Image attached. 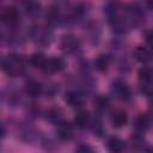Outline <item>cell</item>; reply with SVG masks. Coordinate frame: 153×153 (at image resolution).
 I'll use <instances>...</instances> for the list:
<instances>
[{
    "label": "cell",
    "mask_w": 153,
    "mask_h": 153,
    "mask_svg": "<svg viewBox=\"0 0 153 153\" xmlns=\"http://www.w3.org/2000/svg\"><path fill=\"white\" fill-rule=\"evenodd\" d=\"M2 68L4 71L12 76H16L18 74H20L24 68H25V63L24 60L18 56V55H10L2 63Z\"/></svg>",
    "instance_id": "1"
},
{
    "label": "cell",
    "mask_w": 153,
    "mask_h": 153,
    "mask_svg": "<svg viewBox=\"0 0 153 153\" xmlns=\"http://www.w3.org/2000/svg\"><path fill=\"white\" fill-rule=\"evenodd\" d=\"M65 60L61 59V57H53V59H47L43 67L41 68L44 73H56V72H60L65 67Z\"/></svg>",
    "instance_id": "2"
},
{
    "label": "cell",
    "mask_w": 153,
    "mask_h": 153,
    "mask_svg": "<svg viewBox=\"0 0 153 153\" xmlns=\"http://www.w3.org/2000/svg\"><path fill=\"white\" fill-rule=\"evenodd\" d=\"M79 48V41L72 35L63 36L61 39V49L67 53H72Z\"/></svg>",
    "instance_id": "3"
},
{
    "label": "cell",
    "mask_w": 153,
    "mask_h": 153,
    "mask_svg": "<svg viewBox=\"0 0 153 153\" xmlns=\"http://www.w3.org/2000/svg\"><path fill=\"white\" fill-rule=\"evenodd\" d=\"M57 135L62 140H69L73 136V126L69 122L61 121L57 127Z\"/></svg>",
    "instance_id": "4"
},
{
    "label": "cell",
    "mask_w": 153,
    "mask_h": 153,
    "mask_svg": "<svg viewBox=\"0 0 153 153\" xmlns=\"http://www.w3.org/2000/svg\"><path fill=\"white\" fill-rule=\"evenodd\" d=\"M128 122V116L124 111L117 110L111 115V123L115 128H122Z\"/></svg>",
    "instance_id": "5"
},
{
    "label": "cell",
    "mask_w": 153,
    "mask_h": 153,
    "mask_svg": "<svg viewBox=\"0 0 153 153\" xmlns=\"http://www.w3.org/2000/svg\"><path fill=\"white\" fill-rule=\"evenodd\" d=\"M65 100L67 102V104H69L71 106H74V108H79L82 105V96L78 92H74V91H69L65 94Z\"/></svg>",
    "instance_id": "6"
},
{
    "label": "cell",
    "mask_w": 153,
    "mask_h": 153,
    "mask_svg": "<svg viewBox=\"0 0 153 153\" xmlns=\"http://www.w3.org/2000/svg\"><path fill=\"white\" fill-rule=\"evenodd\" d=\"M114 90L118 96V98H121L122 100H127L131 97V91L124 82H116L114 85Z\"/></svg>",
    "instance_id": "7"
},
{
    "label": "cell",
    "mask_w": 153,
    "mask_h": 153,
    "mask_svg": "<svg viewBox=\"0 0 153 153\" xmlns=\"http://www.w3.org/2000/svg\"><path fill=\"white\" fill-rule=\"evenodd\" d=\"M2 20L7 24H16L19 19V13L14 7H7L2 12Z\"/></svg>",
    "instance_id": "8"
},
{
    "label": "cell",
    "mask_w": 153,
    "mask_h": 153,
    "mask_svg": "<svg viewBox=\"0 0 153 153\" xmlns=\"http://www.w3.org/2000/svg\"><path fill=\"white\" fill-rule=\"evenodd\" d=\"M124 147H126V142L117 136H112L108 140V148L110 152H114V153L122 152Z\"/></svg>",
    "instance_id": "9"
},
{
    "label": "cell",
    "mask_w": 153,
    "mask_h": 153,
    "mask_svg": "<svg viewBox=\"0 0 153 153\" xmlns=\"http://www.w3.org/2000/svg\"><path fill=\"white\" fill-rule=\"evenodd\" d=\"M42 91H43V86L41 85V82L36 80H31L26 85V93L31 97H38L42 93Z\"/></svg>",
    "instance_id": "10"
},
{
    "label": "cell",
    "mask_w": 153,
    "mask_h": 153,
    "mask_svg": "<svg viewBox=\"0 0 153 153\" xmlns=\"http://www.w3.org/2000/svg\"><path fill=\"white\" fill-rule=\"evenodd\" d=\"M110 62H111L110 56L103 54V55H99V56L96 59V61H94V67H96L99 72H105V71L109 68Z\"/></svg>",
    "instance_id": "11"
},
{
    "label": "cell",
    "mask_w": 153,
    "mask_h": 153,
    "mask_svg": "<svg viewBox=\"0 0 153 153\" xmlns=\"http://www.w3.org/2000/svg\"><path fill=\"white\" fill-rule=\"evenodd\" d=\"M134 56L137 61L140 62H147L149 59H151V53L147 48L145 47H137L135 50H134Z\"/></svg>",
    "instance_id": "12"
},
{
    "label": "cell",
    "mask_w": 153,
    "mask_h": 153,
    "mask_svg": "<svg viewBox=\"0 0 153 153\" xmlns=\"http://www.w3.org/2000/svg\"><path fill=\"white\" fill-rule=\"evenodd\" d=\"M93 104H94V108L97 111H105L110 105V99L106 96H98L94 99Z\"/></svg>",
    "instance_id": "13"
},
{
    "label": "cell",
    "mask_w": 153,
    "mask_h": 153,
    "mask_svg": "<svg viewBox=\"0 0 153 153\" xmlns=\"http://www.w3.org/2000/svg\"><path fill=\"white\" fill-rule=\"evenodd\" d=\"M74 122L78 127H85L90 122V115L85 110H79L74 117Z\"/></svg>",
    "instance_id": "14"
},
{
    "label": "cell",
    "mask_w": 153,
    "mask_h": 153,
    "mask_svg": "<svg viewBox=\"0 0 153 153\" xmlns=\"http://www.w3.org/2000/svg\"><path fill=\"white\" fill-rule=\"evenodd\" d=\"M47 117H48V120H49L50 122H53V123H57V124H59V123L62 121L63 115H62L61 109H59V108H53V109L48 110V112H47Z\"/></svg>",
    "instance_id": "15"
},
{
    "label": "cell",
    "mask_w": 153,
    "mask_h": 153,
    "mask_svg": "<svg viewBox=\"0 0 153 153\" xmlns=\"http://www.w3.org/2000/svg\"><path fill=\"white\" fill-rule=\"evenodd\" d=\"M135 127L139 130H146L149 127V116L147 114H141L135 118Z\"/></svg>",
    "instance_id": "16"
},
{
    "label": "cell",
    "mask_w": 153,
    "mask_h": 153,
    "mask_svg": "<svg viewBox=\"0 0 153 153\" xmlns=\"http://www.w3.org/2000/svg\"><path fill=\"white\" fill-rule=\"evenodd\" d=\"M24 7L26 10V12L31 16L37 14L41 10V5L36 1V0H25L24 1Z\"/></svg>",
    "instance_id": "17"
},
{
    "label": "cell",
    "mask_w": 153,
    "mask_h": 153,
    "mask_svg": "<svg viewBox=\"0 0 153 153\" xmlns=\"http://www.w3.org/2000/svg\"><path fill=\"white\" fill-rule=\"evenodd\" d=\"M45 56L42 53H36L30 57V63L36 68H42L45 62Z\"/></svg>",
    "instance_id": "18"
},
{
    "label": "cell",
    "mask_w": 153,
    "mask_h": 153,
    "mask_svg": "<svg viewBox=\"0 0 153 153\" xmlns=\"http://www.w3.org/2000/svg\"><path fill=\"white\" fill-rule=\"evenodd\" d=\"M152 79V71L148 67H142L139 71V80L141 84H146V82H151Z\"/></svg>",
    "instance_id": "19"
},
{
    "label": "cell",
    "mask_w": 153,
    "mask_h": 153,
    "mask_svg": "<svg viewBox=\"0 0 153 153\" xmlns=\"http://www.w3.org/2000/svg\"><path fill=\"white\" fill-rule=\"evenodd\" d=\"M140 91L142 94L149 97L151 96V92H152V87H151V82H146V84H141L140 86Z\"/></svg>",
    "instance_id": "20"
},
{
    "label": "cell",
    "mask_w": 153,
    "mask_h": 153,
    "mask_svg": "<svg viewBox=\"0 0 153 153\" xmlns=\"http://www.w3.org/2000/svg\"><path fill=\"white\" fill-rule=\"evenodd\" d=\"M4 134H5V128L0 124V137H2V136H4Z\"/></svg>",
    "instance_id": "21"
}]
</instances>
